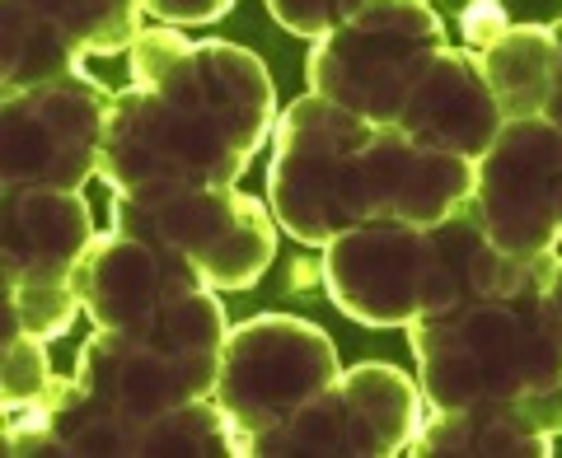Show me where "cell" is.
I'll return each instance as SVG.
<instances>
[{"mask_svg": "<svg viewBox=\"0 0 562 458\" xmlns=\"http://www.w3.org/2000/svg\"><path fill=\"white\" fill-rule=\"evenodd\" d=\"M431 239L422 225L371 216L324 249L328 299L361 328H408L427 313Z\"/></svg>", "mask_w": 562, "mask_h": 458, "instance_id": "8fae6325", "label": "cell"}, {"mask_svg": "<svg viewBox=\"0 0 562 458\" xmlns=\"http://www.w3.org/2000/svg\"><path fill=\"white\" fill-rule=\"evenodd\" d=\"M113 94L94 76H61L0 94V183L80 192L99 173Z\"/></svg>", "mask_w": 562, "mask_h": 458, "instance_id": "9c48e42d", "label": "cell"}, {"mask_svg": "<svg viewBox=\"0 0 562 458\" xmlns=\"http://www.w3.org/2000/svg\"><path fill=\"white\" fill-rule=\"evenodd\" d=\"M543 117H549V122H553V127L562 131V84H558V94H553V103H549V108H543Z\"/></svg>", "mask_w": 562, "mask_h": 458, "instance_id": "4316f807", "label": "cell"}, {"mask_svg": "<svg viewBox=\"0 0 562 458\" xmlns=\"http://www.w3.org/2000/svg\"><path fill=\"white\" fill-rule=\"evenodd\" d=\"M375 122L324 94L281 108L268 160V206L277 225L305 249H328L338 234L371 220L366 150Z\"/></svg>", "mask_w": 562, "mask_h": 458, "instance_id": "277c9868", "label": "cell"}, {"mask_svg": "<svg viewBox=\"0 0 562 458\" xmlns=\"http://www.w3.org/2000/svg\"><path fill=\"white\" fill-rule=\"evenodd\" d=\"M549 28H553V38H558V51H562V20H553Z\"/></svg>", "mask_w": 562, "mask_h": 458, "instance_id": "83f0119b", "label": "cell"}, {"mask_svg": "<svg viewBox=\"0 0 562 458\" xmlns=\"http://www.w3.org/2000/svg\"><path fill=\"white\" fill-rule=\"evenodd\" d=\"M506 28H512V20L502 14V0H473L464 10V38L473 51H483L492 38H502Z\"/></svg>", "mask_w": 562, "mask_h": 458, "instance_id": "d4e9b609", "label": "cell"}, {"mask_svg": "<svg viewBox=\"0 0 562 458\" xmlns=\"http://www.w3.org/2000/svg\"><path fill=\"white\" fill-rule=\"evenodd\" d=\"M231 337L221 290H192L132 328H94L76 356V383L132 435L183 402L216 398L221 351Z\"/></svg>", "mask_w": 562, "mask_h": 458, "instance_id": "3957f363", "label": "cell"}, {"mask_svg": "<svg viewBox=\"0 0 562 458\" xmlns=\"http://www.w3.org/2000/svg\"><path fill=\"white\" fill-rule=\"evenodd\" d=\"M441 51L446 24L427 0H371L310 47L305 80L310 94L342 103L375 127H394Z\"/></svg>", "mask_w": 562, "mask_h": 458, "instance_id": "5b68a950", "label": "cell"}, {"mask_svg": "<svg viewBox=\"0 0 562 458\" xmlns=\"http://www.w3.org/2000/svg\"><path fill=\"white\" fill-rule=\"evenodd\" d=\"M70 286H76L85 319L94 328H132L140 319H150V313H160L165 305H173V299H183L192 290H211L188 257L169 253L150 239L122 234L113 225L94 234L76 276H70Z\"/></svg>", "mask_w": 562, "mask_h": 458, "instance_id": "7c38bea8", "label": "cell"}, {"mask_svg": "<svg viewBox=\"0 0 562 458\" xmlns=\"http://www.w3.org/2000/svg\"><path fill=\"white\" fill-rule=\"evenodd\" d=\"M431 239V262H427V313H446L454 305L483 295H502L520 286L543 257H512L487 239V229L473 206H460L454 216L427 229ZM422 313V319H427Z\"/></svg>", "mask_w": 562, "mask_h": 458, "instance_id": "2e32d148", "label": "cell"}, {"mask_svg": "<svg viewBox=\"0 0 562 458\" xmlns=\"http://www.w3.org/2000/svg\"><path fill=\"white\" fill-rule=\"evenodd\" d=\"M109 225L188 257L211 290L258 286L277 262L272 206L239 187H183L165 197H109Z\"/></svg>", "mask_w": 562, "mask_h": 458, "instance_id": "8992f818", "label": "cell"}, {"mask_svg": "<svg viewBox=\"0 0 562 458\" xmlns=\"http://www.w3.org/2000/svg\"><path fill=\"white\" fill-rule=\"evenodd\" d=\"M94 234L99 229L85 192H61V187L0 192V267H5V286L70 280Z\"/></svg>", "mask_w": 562, "mask_h": 458, "instance_id": "4fadbf2b", "label": "cell"}, {"mask_svg": "<svg viewBox=\"0 0 562 458\" xmlns=\"http://www.w3.org/2000/svg\"><path fill=\"white\" fill-rule=\"evenodd\" d=\"M549 253L520 286L408 323L427 408L512 402L543 435H562V332L543 305Z\"/></svg>", "mask_w": 562, "mask_h": 458, "instance_id": "7a4b0ae2", "label": "cell"}, {"mask_svg": "<svg viewBox=\"0 0 562 458\" xmlns=\"http://www.w3.org/2000/svg\"><path fill=\"white\" fill-rule=\"evenodd\" d=\"M487 239L512 257L562 249V131L549 117L506 122L473 164V197Z\"/></svg>", "mask_w": 562, "mask_h": 458, "instance_id": "30bf717a", "label": "cell"}, {"mask_svg": "<svg viewBox=\"0 0 562 458\" xmlns=\"http://www.w3.org/2000/svg\"><path fill=\"white\" fill-rule=\"evenodd\" d=\"M80 57H117L146 33V0H24Z\"/></svg>", "mask_w": 562, "mask_h": 458, "instance_id": "d6986e66", "label": "cell"}, {"mask_svg": "<svg viewBox=\"0 0 562 458\" xmlns=\"http://www.w3.org/2000/svg\"><path fill=\"white\" fill-rule=\"evenodd\" d=\"M132 90L113 94L99 179L117 197L235 187L277 131V84L258 51L183 28H146L127 51Z\"/></svg>", "mask_w": 562, "mask_h": 458, "instance_id": "6da1fadb", "label": "cell"}, {"mask_svg": "<svg viewBox=\"0 0 562 458\" xmlns=\"http://www.w3.org/2000/svg\"><path fill=\"white\" fill-rule=\"evenodd\" d=\"M427 416L422 383L390 360L342 369L319 398L262 431L254 458H394L408 454Z\"/></svg>", "mask_w": 562, "mask_h": 458, "instance_id": "52a82bcc", "label": "cell"}, {"mask_svg": "<svg viewBox=\"0 0 562 458\" xmlns=\"http://www.w3.org/2000/svg\"><path fill=\"white\" fill-rule=\"evenodd\" d=\"M371 216H398L408 225H441L473 197V160L431 150L398 127H375L366 150Z\"/></svg>", "mask_w": 562, "mask_h": 458, "instance_id": "9a60e30c", "label": "cell"}, {"mask_svg": "<svg viewBox=\"0 0 562 458\" xmlns=\"http://www.w3.org/2000/svg\"><path fill=\"white\" fill-rule=\"evenodd\" d=\"M52 383H57V369H52V360H47V342L29 337V332H10L5 337V365H0V412L43 398Z\"/></svg>", "mask_w": 562, "mask_h": 458, "instance_id": "7402d4cb", "label": "cell"}, {"mask_svg": "<svg viewBox=\"0 0 562 458\" xmlns=\"http://www.w3.org/2000/svg\"><path fill=\"white\" fill-rule=\"evenodd\" d=\"M338 375V346L319 323L295 313H258L235 323L221 351L216 408L239 439V458L262 431L301 412Z\"/></svg>", "mask_w": 562, "mask_h": 458, "instance_id": "ba28073f", "label": "cell"}, {"mask_svg": "<svg viewBox=\"0 0 562 458\" xmlns=\"http://www.w3.org/2000/svg\"><path fill=\"white\" fill-rule=\"evenodd\" d=\"M543 305H549L553 323H558V332H562V253L549 262V276H543Z\"/></svg>", "mask_w": 562, "mask_h": 458, "instance_id": "484cf974", "label": "cell"}, {"mask_svg": "<svg viewBox=\"0 0 562 458\" xmlns=\"http://www.w3.org/2000/svg\"><path fill=\"white\" fill-rule=\"evenodd\" d=\"M479 66L497 94L506 122L543 117L562 84V51L549 24H512L479 51Z\"/></svg>", "mask_w": 562, "mask_h": 458, "instance_id": "ac0fdd59", "label": "cell"}, {"mask_svg": "<svg viewBox=\"0 0 562 458\" xmlns=\"http://www.w3.org/2000/svg\"><path fill=\"white\" fill-rule=\"evenodd\" d=\"M132 458H239V439L216 398L183 402L136 431Z\"/></svg>", "mask_w": 562, "mask_h": 458, "instance_id": "ffe728a7", "label": "cell"}, {"mask_svg": "<svg viewBox=\"0 0 562 458\" xmlns=\"http://www.w3.org/2000/svg\"><path fill=\"white\" fill-rule=\"evenodd\" d=\"M408 454L413 458H549L553 435L530 426V416L516 412L512 402L427 408Z\"/></svg>", "mask_w": 562, "mask_h": 458, "instance_id": "e0dca14e", "label": "cell"}, {"mask_svg": "<svg viewBox=\"0 0 562 458\" xmlns=\"http://www.w3.org/2000/svg\"><path fill=\"white\" fill-rule=\"evenodd\" d=\"M5 313H10V332L57 342L76 328V313H85V305L70 280H33V286H5Z\"/></svg>", "mask_w": 562, "mask_h": 458, "instance_id": "44dd1931", "label": "cell"}, {"mask_svg": "<svg viewBox=\"0 0 562 458\" xmlns=\"http://www.w3.org/2000/svg\"><path fill=\"white\" fill-rule=\"evenodd\" d=\"M235 10V0H146V14L165 20L173 28H202V24H216Z\"/></svg>", "mask_w": 562, "mask_h": 458, "instance_id": "cb8c5ba5", "label": "cell"}, {"mask_svg": "<svg viewBox=\"0 0 562 458\" xmlns=\"http://www.w3.org/2000/svg\"><path fill=\"white\" fill-rule=\"evenodd\" d=\"M366 5H371V0H268V14L286 33H295V38L319 43L328 33H338L351 14H361Z\"/></svg>", "mask_w": 562, "mask_h": 458, "instance_id": "603a6c76", "label": "cell"}, {"mask_svg": "<svg viewBox=\"0 0 562 458\" xmlns=\"http://www.w3.org/2000/svg\"><path fill=\"white\" fill-rule=\"evenodd\" d=\"M394 127L431 150H450L479 164L506 127V113L483 76L479 51L446 47L431 61L427 76H422V84L413 90L408 108L398 113Z\"/></svg>", "mask_w": 562, "mask_h": 458, "instance_id": "5bb4252c", "label": "cell"}]
</instances>
